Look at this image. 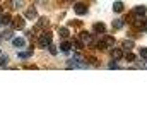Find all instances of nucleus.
I'll use <instances>...</instances> for the list:
<instances>
[{
    "instance_id": "obj_1",
    "label": "nucleus",
    "mask_w": 147,
    "mask_h": 137,
    "mask_svg": "<svg viewBox=\"0 0 147 137\" xmlns=\"http://www.w3.org/2000/svg\"><path fill=\"white\" fill-rule=\"evenodd\" d=\"M67 65H69L70 68H87V62L84 60V57H82V55L75 53V55H74V58L67 60Z\"/></svg>"
},
{
    "instance_id": "obj_2",
    "label": "nucleus",
    "mask_w": 147,
    "mask_h": 137,
    "mask_svg": "<svg viewBox=\"0 0 147 137\" xmlns=\"http://www.w3.org/2000/svg\"><path fill=\"white\" fill-rule=\"evenodd\" d=\"M50 43H51V33L50 31H45V33L38 38V46L39 48H48Z\"/></svg>"
},
{
    "instance_id": "obj_3",
    "label": "nucleus",
    "mask_w": 147,
    "mask_h": 137,
    "mask_svg": "<svg viewBox=\"0 0 147 137\" xmlns=\"http://www.w3.org/2000/svg\"><path fill=\"white\" fill-rule=\"evenodd\" d=\"M12 28H14V29H24V28H26V21H24V17L16 16V17L12 19Z\"/></svg>"
},
{
    "instance_id": "obj_4",
    "label": "nucleus",
    "mask_w": 147,
    "mask_h": 137,
    "mask_svg": "<svg viewBox=\"0 0 147 137\" xmlns=\"http://www.w3.org/2000/svg\"><path fill=\"white\" fill-rule=\"evenodd\" d=\"M74 10H75V14H79V16H84V14H87V5L86 3H75L74 5Z\"/></svg>"
},
{
    "instance_id": "obj_5",
    "label": "nucleus",
    "mask_w": 147,
    "mask_h": 137,
    "mask_svg": "<svg viewBox=\"0 0 147 137\" xmlns=\"http://www.w3.org/2000/svg\"><path fill=\"white\" fill-rule=\"evenodd\" d=\"M24 17L26 19H29V21H33V19H36L38 17V14H36V9L34 7H29L26 12H24Z\"/></svg>"
},
{
    "instance_id": "obj_6",
    "label": "nucleus",
    "mask_w": 147,
    "mask_h": 137,
    "mask_svg": "<svg viewBox=\"0 0 147 137\" xmlns=\"http://www.w3.org/2000/svg\"><path fill=\"white\" fill-rule=\"evenodd\" d=\"M92 28H94V33H99V34H103L106 31V24L105 22H96Z\"/></svg>"
},
{
    "instance_id": "obj_7",
    "label": "nucleus",
    "mask_w": 147,
    "mask_h": 137,
    "mask_svg": "<svg viewBox=\"0 0 147 137\" xmlns=\"http://www.w3.org/2000/svg\"><path fill=\"white\" fill-rule=\"evenodd\" d=\"M79 39H80L82 43H87V45H89V43L92 41V38H91V34H89V33H86V31H82V33L79 34Z\"/></svg>"
},
{
    "instance_id": "obj_8",
    "label": "nucleus",
    "mask_w": 147,
    "mask_h": 137,
    "mask_svg": "<svg viewBox=\"0 0 147 137\" xmlns=\"http://www.w3.org/2000/svg\"><path fill=\"white\" fill-rule=\"evenodd\" d=\"M12 45H14L16 48H22V46L26 45V39H24V38H14V39H12Z\"/></svg>"
},
{
    "instance_id": "obj_9",
    "label": "nucleus",
    "mask_w": 147,
    "mask_h": 137,
    "mask_svg": "<svg viewBox=\"0 0 147 137\" xmlns=\"http://www.w3.org/2000/svg\"><path fill=\"white\" fill-rule=\"evenodd\" d=\"M60 50H62L63 53H69V52L72 50V43H70V41H62V45H60Z\"/></svg>"
},
{
    "instance_id": "obj_10",
    "label": "nucleus",
    "mask_w": 147,
    "mask_h": 137,
    "mask_svg": "<svg viewBox=\"0 0 147 137\" xmlns=\"http://www.w3.org/2000/svg\"><path fill=\"white\" fill-rule=\"evenodd\" d=\"M123 57V52L120 50V48H115V50H111V58L113 60H120Z\"/></svg>"
},
{
    "instance_id": "obj_11",
    "label": "nucleus",
    "mask_w": 147,
    "mask_h": 137,
    "mask_svg": "<svg viewBox=\"0 0 147 137\" xmlns=\"http://www.w3.org/2000/svg\"><path fill=\"white\" fill-rule=\"evenodd\" d=\"M123 9H125V5H123V2H120V0H118V2H115V3H113V10H115L116 14H120V12H123Z\"/></svg>"
},
{
    "instance_id": "obj_12",
    "label": "nucleus",
    "mask_w": 147,
    "mask_h": 137,
    "mask_svg": "<svg viewBox=\"0 0 147 137\" xmlns=\"http://www.w3.org/2000/svg\"><path fill=\"white\" fill-rule=\"evenodd\" d=\"M70 43H72V48H75V50H82L84 48V43L80 41V39H70Z\"/></svg>"
},
{
    "instance_id": "obj_13",
    "label": "nucleus",
    "mask_w": 147,
    "mask_h": 137,
    "mask_svg": "<svg viewBox=\"0 0 147 137\" xmlns=\"http://www.w3.org/2000/svg\"><path fill=\"white\" fill-rule=\"evenodd\" d=\"M144 12H146V7H135V9L132 10V14H134L135 17H142Z\"/></svg>"
},
{
    "instance_id": "obj_14",
    "label": "nucleus",
    "mask_w": 147,
    "mask_h": 137,
    "mask_svg": "<svg viewBox=\"0 0 147 137\" xmlns=\"http://www.w3.org/2000/svg\"><path fill=\"white\" fill-rule=\"evenodd\" d=\"M9 24H12V17L9 14H3L2 16V26H9Z\"/></svg>"
},
{
    "instance_id": "obj_15",
    "label": "nucleus",
    "mask_w": 147,
    "mask_h": 137,
    "mask_svg": "<svg viewBox=\"0 0 147 137\" xmlns=\"http://www.w3.org/2000/svg\"><path fill=\"white\" fill-rule=\"evenodd\" d=\"M12 31H14V28H10V29L3 31V33L0 34V39H10V38H12Z\"/></svg>"
},
{
    "instance_id": "obj_16",
    "label": "nucleus",
    "mask_w": 147,
    "mask_h": 137,
    "mask_svg": "<svg viewBox=\"0 0 147 137\" xmlns=\"http://www.w3.org/2000/svg\"><path fill=\"white\" fill-rule=\"evenodd\" d=\"M134 46H135V43H134L132 39H125V41H123V50H132Z\"/></svg>"
},
{
    "instance_id": "obj_17",
    "label": "nucleus",
    "mask_w": 147,
    "mask_h": 137,
    "mask_svg": "<svg viewBox=\"0 0 147 137\" xmlns=\"http://www.w3.org/2000/svg\"><path fill=\"white\" fill-rule=\"evenodd\" d=\"M103 43H105L106 48H108V46H113V45H115V38H113V36H106V38L103 39Z\"/></svg>"
},
{
    "instance_id": "obj_18",
    "label": "nucleus",
    "mask_w": 147,
    "mask_h": 137,
    "mask_svg": "<svg viewBox=\"0 0 147 137\" xmlns=\"http://www.w3.org/2000/svg\"><path fill=\"white\" fill-rule=\"evenodd\" d=\"M29 57H33V48H29L28 52H21L19 53V58H29Z\"/></svg>"
},
{
    "instance_id": "obj_19",
    "label": "nucleus",
    "mask_w": 147,
    "mask_h": 137,
    "mask_svg": "<svg viewBox=\"0 0 147 137\" xmlns=\"http://www.w3.org/2000/svg\"><path fill=\"white\" fill-rule=\"evenodd\" d=\"M58 34H60L62 38H69V34H70V31H69L67 28H60V29H58Z\"/></svg>"
},
{
    "instance_id": "obj_20",
    "label": "nucleus",
    "mask_w": 147,
    "mask_h": 137,
    "mask_svg": "<svg viewBox=\"0 0 147 137\" xmlns=\"http://www.w3.org/2000/svg\"><path fill=\"white\" fill-rule=\"evenodd\" d=\"M7 64H9V58H7V55L0 53V67H3V65H7Z\"/></svg>"
},
{
    "instance_id": "obj_21",
    "label": "nucleus",
    "mask_w": 147,
    "mask_h": 137,
    "mask_svg": "<svg viewBox=\"0 0 147 137\" xmlns=\"http://www.w3.org/2000/svg\"><path fill=\"white\" fill-rule=\"evenodd\" d=\"M10 5H12V7H16V9H21V7H22V0H12V2H10Z\"/></svg>"
},
{
    "instance_id": "obj_22",
    "label": "nucleus",
    "mask_w": 147,
    "mask_h": 137,
    "mask_svg": "<svg viewBox=\"0 0 147 137\" xmlns=\"http://www.w3.org/2000/svg\"><path fill=\"white\" fill-rule=\"evenodd\" d=\"M123 24H125L123 21H115V22H113V28H115V29H121Z\"/></svg>"
},
{
    "instance_id": "obj_23",
    "label": "nucleus",
    "mask_w": 147,
    "mask_h": 137,
    "mask_svg": "<svg viewBox=\"0 0 147 137\" xmlns=\"http://www.w3.org/2000/svg\"><path fill=\"white\" fill-rule=\"evenodd\" d=\"M48 50H50V53H51V55H57V46H55L53 43H50V46H48Z\"/></svg>"
},
{
    "instance_id": "obj_24",
    "label": "nucleus",
    "mask_w": 147,
    "mask_h": 137,
    "mask_svg": "<svg viewBox=\"0 0 147 137\" xmlns=\"http://www.w3.org/2000/svg\"><path fill=\"white\" fill-rule=\"evenodd\" d=\"M108 67H110V68H120V67H118V64H116V60H113V58L110 60V64H108Z\"/></svg>"
},
{
    "instance_id": "obj_25",
    "label": "nucleus",
    "mask_w": 147,
    "mask_h": 137,
    "mask_svg": "<svg viewBox=\"0 0 147 137\" xmlns=\"http://www.w3.org/2000/svg\"><path fill=\"white\" fill-rule=\"evenodd\" d=\"M139 68H147V58H144V60L139 62Z\"/></svg>"
},
{
    "instance_id": "obj_26",
    "label": "nucleus",
    "mask_w": 147,
    "mask_h": 137,
    "mask_svg": "<svg viewBox=\"0 0 147 137\" xmlns=\"http://www.w3.org/2000/svg\"><path fill=\"white\" fill-rule=\"evenodd\" d=\"M125 58H127L128 62H134V60H135V55H134V53H127V57H125Z\"/></svg>"
},
{
    "instance_id": "obj_27",
    "label": "nucleus",
    "mask_w": 147,
    "mask_h": 137,
    "mask_svg": "<svg viewBox=\"0 0 147 137\" xmlns=\"http://www.w3.org/2000/svg\"><path fill=\"white\" fill-rule=\"evenodd\" d=\"M140 57L142 58H147V48H140Z\"/></svg>"
},
{
    "instance_id": "obj_28",
    "label": "nucleus",
    "mask_w": 147,
    "mask_h": 137,
    "mask_svg": "<svg viewBox=\"0 0 147 137\" xmlns=\"http://www.w3.org/2000/svg\"><path fill=\"white\" fill-rule=\"evenodd\" d=\"M70 26H80V21H70Z\"/></svg>"
},
{
    "instance_id": "obj_29",
    "label": "nucleus",
    "mask_w": 147,
    "mask_h": 137,
    "mask_svg": "<svg viewBox=\"0 0 147 137\" xmlns=\"http://www.w3.org/2000/svg\"><path fill=\"white\" fill-rule=\"evenodd\" d=\"M0 26H2V17H0Z\"/></svg>"
},
{
    "instance_id": "obj_30",
    "label": "nucleus",
    "mask_w": 147,
    "mask_h": 137,
    "mask_svg": "<svg viewBox=\"0 0 147 137\" xmlns=\"http://www.w3.org/2000/svg\"><path fill=\"white\" fill-rule=\"evenodd\" d=\"M0 14H2V7H0Z\"/></svg>"
},
{
    "instance_id": "obj_31",
    "label": "nucleus",
    "mask_w": 147,
    "mask_h": 137,
    "mask_svg": "<svg viewBox=\"0 0 147 137\" xmlns=\"http://www.w3.org/2000/svg\"><path fill=\"white\" fill-rule=\"evenodd\" d=\"M69 2H74V0H69Z\"/></svg>"
},
{
    "instance_id": "obj_32",
    "label": "nucleus",
    "mask_w": 147,
    "mask_h": 137,
    "mask_svg": "<svg viewBox=\"0 0 147 137\" xmlns=\"http://www.w3.org/2000/svg\"><path fill=\"white\" fill-rule=\"evenodd\" d=\"M0 53H2V50H0Z\"/></svg>"
}]
</instances>
